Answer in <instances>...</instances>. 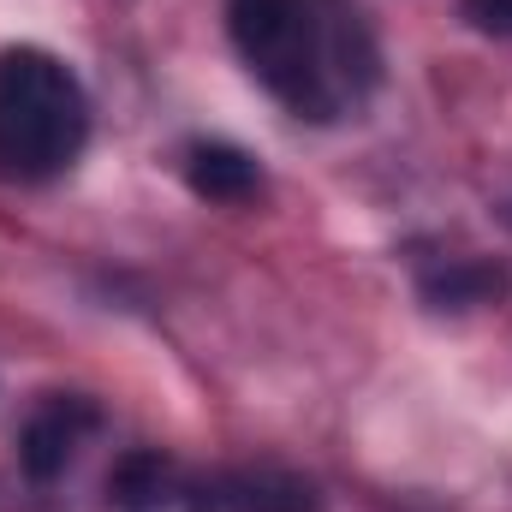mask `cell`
<instances>
[{"label":"cell","mask_w":512,"mask_h":512,"mask_svg":"<svg viewBox=\"0 0 512 512\" xmlns=\"http://www.w3.org/2000/svg\"><path fill=\"white\" fill-rule=\"evenodd\" d=\"M227 30L239 60L298 120H340L376 78L358 12L340 0H233Z\"/></svg>","instance_id":"1"},{"label":"cell","mask_w":512,"mask_h":512,"mask_svg":"<svg viewBox=\"0 0 512 512\" xmlns=\"http://www.w3.org/2000/svg\"><path fill=\"white\" fill-rule=\"evenodd\" d=\"M90 96L48 48L0 54V167L12 179H54L84 155Z\"/></svg>","instance_id":"2"},{"label":"cell","mask_w":512,"mask_h":512,"mask_svg":"<svg viewBox=\"0 0 512 512\" xmlns=\"http://www.w3.org/2000/svg\"><path fill=\"white\" fill-rule=\"evenodd\" d=\"M191 512H322V495L292 471H221L185 495Z\"/></svg>","instance_id":"3"},{"label":"cell","mask_w":512,"mask_h":512,"mask_svg":"<svg viewBox=\"0 0 512 512\" xmlns=\"http://www.w3.org/2000/svg\"><path fill=\"white\" fill-rule=\"evenodd\" d=\"M96 429V411L84 405V399H48L30 423H24V435H18V465H24V477L30 483H54L66 465H72V453H78V441Z\"/></svg>","instance_id":"4"},{"label":"cell","mask_w":512,"mask_h":512,"mask_svg":"<svg viewBox=\"0 0 512 512\" xmlns=\"http://www.w3.org/2000/svg\"><path fill=\"white\" fill-rule=\"evenodd\" d=\"M512 286V274L489 256H447L435 268H423L417 292L429 310H483V304H501Z\"/></svg>","instance_id":"5"},{"label":"cell","mask_w":512,"mask_h":512,"mask_svg":"<svg viewBox=\"0 0 512 512\" xmlns=\"http://www.w3.org/2000/svg\"><path fill=\"white\" fill-rule=\"evenodd\" d=\"M185 179L209 203H245V197H256V185H262V167H256V155H245L239 143H191Z\"/></svg>","instance_id":"6"},{"label":"cell","mask_w":512,"mask_h":512,"mask_svg":"<svg viewBox=\"0 0 512 512\" xmlns=\"http://www.w3.org/2000/svg\"><path fill=\"white\" fill-rule=\"evenodd\" d=\"M167 459L161 453H126L120 459V471L108 477V495H114V507H155L161 501V489H167Z\"/></svg>","instance_id":"7"},{"label":"cell","mask_w":512,"mask_h":512,"mask_svg":"<svg viewBox=\"0 0 512 512\" xmlns=\"http://www.w3.org/2000/svg\"><path fill=\"white\" fill-rule=\"evenodd\" d=\"M483 36H512V0H459Z\"/></svg>","instance_id":"8"},{"label":"cell","mask_w":512,"mask_h":512,"mask_svg":"<svg viewBox=\"0 0 512 512\" xmlns=\"http://www.w3.org/2000/svg\"><path fill=\"white\" fill-rule=\"evenodd\" d=\"M501 215H507V227H512V203H507V209H501Z\"/></svg>","instance_id":"9"}]
</instances>
